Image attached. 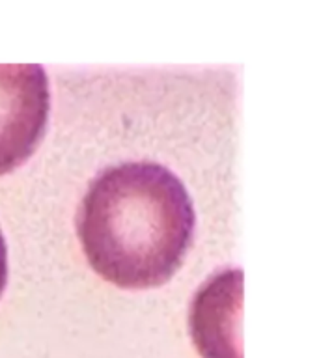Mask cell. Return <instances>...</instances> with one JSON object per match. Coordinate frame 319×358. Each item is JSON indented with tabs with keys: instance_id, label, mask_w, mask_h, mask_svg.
Instances as JSON below:
<instances>
[{
	"instance_id": "7a4b0ae2",
	"label": "cell",
	"mask_w": 319,
	"mask_h": 358,
	"mask_svg": "<svg viewBox=\"0 0 319 358\" xmlns=\"http://www.w3.org/2000/svg\"><path fill=\"white\" fill-rule=\"evenodd\" d=\"M49 78L39 64H0V176L30 159L49 117Z\"/></svg>"
},
{
	"instance_id": "6da1fadb",
	"label": "cell",
	"mask_w": 319,
	"mask_h": 358,
	"mask_svg": "<svg viewBox=\"0 0 319 358\" xmlns=\"http://www.w3.org/2000/svg\"><path fill=\"white\" fill-rule=\"evenodd\" d=\"M194 206L181 179L157 162H122L90 183L77 231L95 273L123 289L166 284L194 237Z\"/></svg>"
},
{
	"instance_id": "277c9868",
	"label": "cell",
	"mask_w": 319,
	"mask_h": 358,
	"mask_svg": "<svg viewBox=\"0 0 319 358\" xmlns=\"http://www.w3.org/2000/svg\"><path fill=\"white\" fill-rule=\"evenodd\" d=\"M8 282V248H6V239L0 229V295Z\"/></svg>"
},
{
	"instance_id": "3957f363",
	"label": "cell",
	"mask_w": 319,
	"mask_h": 358,
	"mask_svg": "<svg viewBox=\"0 0 319 358\" xmlns=\"http://www.w3.org/2000/svg\"><path fill=\"white\" fill-rule=\"evenodd\" d=\"M241 268H224L196 291L189 323L201 358H241Z\"/></svg>"
}]
</instances>
